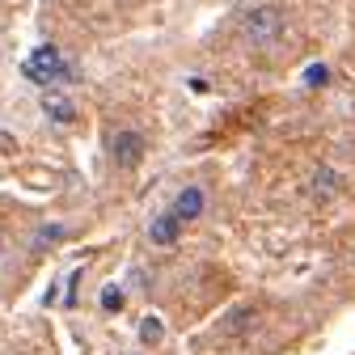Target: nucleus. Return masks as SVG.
I'll list each match as a JSON object with an SVG mask.
<instances>
[{"label": "nucleus", "mask_w": 355, "mask_h": 355, "mask_svg": "<svg viewBox=\"0 0 355 355\" xmlns=\"http://www.w3.org/2000/svg\"><path fill=\"white\" fill-rule=\"evenodd\" d=\"M284 30H288V17H284L279 5H254V9L241 13V38L250 42V47H258V51L275 47V42L284 38Z\"/></svg>", "instance_id": "nucleus-1"}, {"label": "nucleus", "mask_w": 355, "mask_h": 355, "mask_svg": "<svg viewBox=\"0 0 355 355\" xmlns=\"http://www.w3.org/2000/svg\"><path fill=\"white\" fill-rule=\"evenodd\" d=\"M30 80H38V85H55V80H72L76 72H72V64H64V55L55 51V47H38L30 60H26V68H21Z\"/></svg>", "instance_id": "nucleus-2"}, {"label": "nucleus", "mask_w": 355, "mask_h": 355, "mask_svg": "<svg viewBox=\"0 0 355 355\" xmlns=\"http://www.w3.org/2000/svg\"><path fill=\"white\" fill-rule=\"evenodd\" d=\"M203 207H207V195H203L199 187H187V191H178V199H173L169 216L178 220V225H191V220H199V216H203Z\"/></svg>", "instance_id": "nucleus-3"}, {"label": "nucleus", "mask_w": 355, "mask_h": 355, "mask_svg": "<svg viewBox=\"0 0 355 355\" xmlns=\"http://www.w3.org/2000/svg\"><path fill=\"white\" fill-rule=\"evenodd\" d=\"M140 157H144L140 131H119V136H114V161L131 169V165H140Z\"/></svg>", "instance_id": "nucleus-4"}, {"label": "nucleus", "mask_w": 355, "mask_h": 355, "mask_svg": "<svg viewBox=\"0 0 355 355\" xmlns=\"http://www.w3.org/2000/svg\"><path fill=\"white\" fill-rule=\"evenodd\" d=\"M178 233H182V225L165 211V216H157L153 220V229H148V237H153V245H173L178 241Z\"/></svg>", "instance_id": "nucleus-5"}, {"label": "nucleus", "mask_w": 355, "mask_h": 355, "mask_svg": "<svg viewBox=\"0 0 355 355\" xmlns=\"http://www.w3.org/2000/svg\"><path fill=\"white\" fill-rule=\"evenodd\" d=\"M42 114L55 119V123H72V119H76L72 102H68V98H60V94H47V98H42Z\"/></svg>", "instance_id": "nucleus-6"}, {"label": "nucleus", "mask_w": 355, "mask_h": 355, "mask_svg": "<svg viewBox=\"0 0 355 355\" xmlns=\"http://www.w3.org/2000/svg\"><path fill=\"white\" fill-rule=\"evenodd\" d=\"M334 191H338V173H334L330 165L318 169V178H313V195H318V199H330Z\"/></svg>", "instance_id": "nucleus-7"}, {"label": "nucleus", "mask_w": 355, "mask_h": 355, "mask_svg": "<svg viewBox=\"0 0 355 355\" xmlns=\"http://www.w3.org/2000/svg\"><path fill=\"white\" fill-rule=\"evenodd\" d=\"M102 309H106V313H114V309H123V288L106 284V288H102Z\"/></svg>", "instance_id": "nucleus-8"}, {"label": "nucleus", "mask_w": 355, "mask_h": 355, "mask_svg": "<svg viewBox=\"0 0 355 355\" xmlns=\"http://www.w3.org/2000/svg\"><path fill=\"white\" fill-rule=\"evenodd\" d=\"M161 330H165V326H161L157 318H144V322H140V338H144V343H161Z\"/></svg>", "instance_id": "nucleus-9"}, {"label": "nucleus", "mask_w": 355, "mask_h": 355, "mask_svg": "<svg viewBox=\"0 0 355 355\" xmlns=\"http://www.w3.org/2000/svg\"><path fill=\"white\" fill-rule=\"evenodd\" d=\"M326 76H330V72H326V64H313L304 80H309V85H326Z\"/></svg>", "instance_id": "nucleus-10"}, {"label": "nucleus", "mask_w": 355, "mask_h": 355, "mask_svg": "<svg viewBox=\"0 0 355 355\" xmlns=\"http://www.w3.org/2000/svg\"><path fill=\"white\" fill-rule=\"evenodd\" d=\"M60 237H64V229L51 225V229H42V233H38V245H51V241H60Z\"/></svg>", "instance_id": "nucleus-11"}]
</instances>
